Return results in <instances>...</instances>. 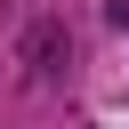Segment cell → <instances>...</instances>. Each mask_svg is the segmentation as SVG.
I'll return each mask as SVG.
<instances>
[{
  "instance_id": "obj_1",
  "label": "cell",
  "mask_w": 129,
  "mask_h": 129,
  "mask_svg": "<svg viewBox=\"0 0 129 129\" xmlns=\"http://www.w3.org/2000/svg\"><path fill=\"white\" fill-rule=\"evenodd\" d=\"M64 73H73V24L64 16H32V32H24V81L56 89Z\"/></svg>"
}]
</instances>
